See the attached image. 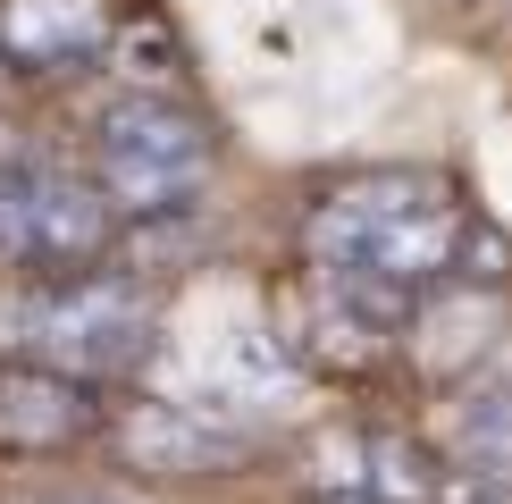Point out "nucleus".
I'll return each instance as SVG.
<instances>
[{
	"mask_svg": "<svg viewBox=\"0 0 512 504\" xmlns=\"http://www.w3.org/2000/svg\"><path fill=\"white\" fill-rule=\"evenodd\" d=\"M462 236H471V210H462V194L445 177H429V168H370V177H345L311 202L303 261L420 294L454 269Z\"/></svg>",
	"mask_w": 512,
	"mask_h": 504,
	"instance_id": "nucleus-1",
	"label": "nucleus"
},
{
	"mask_svg": "<svg viewBox=\"0 0 512 504\" xmlns=\"http://www.w3.org/2000/svg\"><path fill=\"white\" fill-rule=\"evenodd\" d=\"M17 345H26V362H51L84 387H101V378H126L160 353V294L126 269L42 278L17 303Z\"/></svg>",
	"mask_w": 512,
	"mask_h": 504,
	"instance_id": "nucleus-2",
	"label": "nucleus"
},
{
	"mask_svg": "<svg viewBox=\"0 0 512 504\" xmlns=\"http://www.w3.org/2000/svg\"><path fill=\"white\" fill-rule=\"evenodd\" d=\"M210 126L177 93H126L93 126V185L110 194L118 219H177L210 185Z\"/></svg>",
	"mask_w": 512,
	"mask_h": 504,
	"instance_id": "nucleus-3",
	"label": "nucleus"
},
{
	"mask_svg": "<svg viewBox=\"0 0 512 504\" xmlns=\"http://www.w3.org/2000/svg\"><path fill=\"white\" fill-rule=\"evenodd\" d=\"M118 244V210L93 177L51 160L0 168V269H34V278H76L101 269Z\"/></svg>",
	"mask_w": 512,
	"mask_h": 504,
	"instance_id": "nucleus-4",
	"label": "nucleus"
},
{
	"mask_svg": "<svg viewBox=\"0 0 512 504\" xmlns=\"http://www.w3.org/2000/svg\"><path fill=\"white\" fill-rule=\"evenodd\" d=\"M110 446L152 479H227L252 462L261 437L210 404H185V395H143V404H126L110 420Z\"/></svg>",
	"mask_w": 512,
	"mask_h": 504,
	"instance_id": "nucleus-5",
	"label": "nucleus"
},
{
	"mask_svg": "<svg viewBox=\"0 0 512 504\" xmlns=\"http://www.w3.org/2000/svg\"><path fill=\"white\" fill-rule=\"evenodd\" d=\"M403 320H412V294L395 286H370V278H345V269H311L303 286H294V345L319 353V362H378V353L403 336Z\"/></svg>",
	"mask_w": 512,
	"mask_h": 504,
	"instance_id": "nucleus-6",
	"label": "nucleus"
},
{
	"mask_svg": "<svg viewBox=\"0 0 512 504\" xmlns=\"http://www.w3.org/2000/svg\"><path fill=\"white\" fill-rule=\"evenodd\" d=\"M101 395L51 362H0V454H76L101 437Z\"/></svg>",
	"mask_w": 512,
	"mask_h": 504,
	"instance_id": "nucleus-7",
	"label": "nucleus"
},
{
	"mask_svg": "<svg viewBox=\"0 0 512 504\" xmlns=\"http://www.w3.org/2000/svg\"><path fill=\"white\" fill-rule=\"evenodd\" d=\"M118 34L110 0H0V68L26 76H59L101 59Z\"/></svg>",
	"mask_w": 512,
	"mask_h": 504,
	"instance_id": "nucleus-8",
	"label": "nucleus"
},
{
	"mask_svg": "<svg viewBox=\"0 0 512 504\" xmlns=\"http://www.w3.org/2000/svg\"><path fill=\"white\" fill-rule=\"evenodd\" d=\"M445 462H454L462 488L512 504V378H462L454 404H445Z\"/></svg>",
	"mask_w": 512,
	"mask_h": 504,
	"instance_id": "nucleus-9",
	"label": "nucleus"
},
{
	"mask_svg": "<svg viewBox=\"0 0 512 504\" xmlns=\"http://www.w3.org/2000/svg\"><path fill=\"white\" fill-rule=\"evenodd\" d=\"M0 504H126V496H110V488H9Z\"/></svg>",
	"mask_w": 512,
	"mask_h": 504,
	"instance_id": "nucleus-10",
	"label": "nucleus"
},
{
	"mask_svg": "<svg viewBox=\"0 0 512 504\" xmlns=\"http://www.w3.org/2000/svg\"><path fill=\"white\" fill-rule=\"evenodd\" d=\"M454 504H496V496H479V488H462V496H454Z\"/></svg>",
	"mask_w": 512,
	"mask_h": 504,
	"instance_id": "nucleus-11",
	"label": "nucleus"
},
{
	"mask_svg": "<svg viewBox=\"0 0 512 504\" xmlns=\"http://www.w3.org/2000/svg\"><path fill=\"white\" fill-rule=\"evenodd\" d=\"M328 504H378V496H328Z\"/></svg>",
	"mask_w": 512,
	"mask_h": 504,
	"instance_id": "nucleus-12",
	"label": "nucleus"
},
{
	"mask_svg": "<svg viewBox=\"0 0 512 504\" xmlns=\"http://www.w3.org/2000/svg\"><path fill=\"white\" fill-rule=\"evenodd\" d=\"M0 76H9V68H0Z\"/></svg>",
	"mask_w": 512,
	"mask_h": 504,
	"instance_id": "nucleus-13",
	"label": "nucleus"
}]
</instances>
